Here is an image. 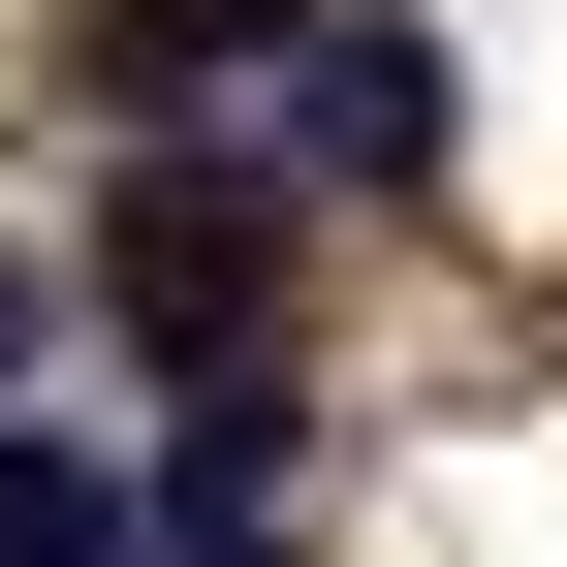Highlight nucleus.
<instances>
[{
	"mask_svg": "<svg viewBox=\"0 0 567 567\" xmlns=\"http://www.w3.org/2000/svg\"><path fill=\"white\" fill-rule=\"evenodd\" d=\"M95 284H126V347H158V379H252V316H284V221H252V189H189V158H126Z\"/></svg>",
	"mask_w": 567,
	"mask_h": 567,
	"instance_id": "obj_1",
	"label": "nucleus"
},
{
	"mask_svg": "<svg viewBox=\"0 0 567 567\" xmlns=\"http://www.w3.org/2000/svg\"><path fill=\"white\" fill-rule=\"evenodd\" d=\"M252 126H284L316 189H442V32H379V0H284Z\"/></svg>",
	"mask_w": 567,
	"mask_h": 567,
	"instance_id": "obj_2",
	"label": "nucleus"
},
{
	"mask_svg": "<svg viewBox=\"0 0 567 567\" xmlns=\"http://www.w3.org/2000/svg\"><path fill=\"white\" fill-rule=\"evenodd\" d=\"M252 63H284V0H95V32H63V95L158 126V95H252Z\"/></svg>",
	"mask_w": 567,
	"mask_h": 567,
	"instance_id": "obj_3",
	"label": "nucleus"
},
{
	"mask_svg": "<svg viewBox=\"0 0 567 567\" xmlns=\"http://www.w3.org/2000/svg\"><path fill=\"white\" fill-rule=\"evenodd\" d=\"M0 567H158V505H126L95 442H32V410H0Z\"/></svg>",
	"mask_w": 567,
	"mask_h": 567,
	"instance_id": "obj_4",
	"label": "nucleus"
},
{
	"mask_svg": "<svg viewBox=\"0 0 567 567\" xmlns=\"http://www.w3.org/2000/svg\"><path fill=\"white\" fill-rule=\"evenodd\" d=\"M0 379H32V252H0Z\"/></svg>",
	"mask_w": 567,
	"mask_h": 567,
	"instance_id": "obj_5",
	"label": "nucleus"
}]
</instances>
